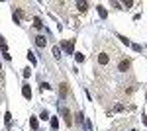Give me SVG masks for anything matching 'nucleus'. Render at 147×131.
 I'll return each instance as SVG.
<instances>
[{
  "label": "nucleus",
  "instance_id": "14",
  "mask_svg": "<svg viewBox=\"0 0 147 131\" xmlns=\"http://www.w3.org/2000/svg\"><path fill=\"white\" fill-rule=\"evenodd\" d=\"M61 94H63V96L67 94V84H61Z\"/></svg>",
  "mask_w": 147,
  "mask_h": 131
},
{
  "label": "nucleus",
  "instance_id": "7",
  "mask_svg": "<svg viewBox=\"0 0 147 131\" xmlns=\"http://www.w3.org/2000/svg\"><path fill=\"white\" fill-rule=\"evenodd\" d=\"M76 8H79L80 12H85V10L88 8V4H86V2H82V0H80V2H76Z\"/></svg>",
  "mask_w": 147,
  "mask_h": 131
},
{
  "label": "nucleus",
  "instance_id": "6",
  "mask_svg": "<svg viewBox=\"0 0 147 131\" xmlns=\"http://www.w3.org/2000/svg\"><path fill=\"white\" fill-rule=\"evenodd\" d=\"M63 118H65V121L71 125V114H69V110H67V108H63Z\"/></svg>",
  "mask_w": 147,
  "mask_h": 131
},
{
  "label": "nucleus",
  "instance_id": "2",
  "mask_svg": "<svg viewBox=\"0 0 147 131\" xmlns=\"http://www.w3.org/2000/svg\"><path fill=\"white\" fill-rule=\"evenodd\" d=\"M129 65H131V63H129L128 59H122V61H120V65H118V70H124V72H125V70L129 69Z\"/></svg>",
  "mask_w": 147,
  "mask_h": 131
},
{
  "label": "nucleus",
  "instance_id": "1",
  "mask_svg": "<svg viewBox=\"0 0 147 131\" xmlns=\"http://www.w3.org/2000/svg\"><path fill=\"white\" fill-rule=\"evenodd\" d=\"M108 63H110V55H108V53H100V55H98V65L104 67V65H108Z\"/></svg>",
  "mask_w": 147,
  "mask_h": 131
},
{
  "label": "nucleus",
  "instance_id": "17",
  "mask_svg": "<svg viewBox=\"0 0 147 131\" xmlns=\"http://www.w3.org/2000/svg\"><path fill=\"white\" fill-rule=\"evenodd\" d=\"M41 119H45V121L49 119V114H47V112H43V114H41Z\"/></svg>",
  "mask_w": 147,
  "mask_h": 131
},
{
  "label": "nucleus",
  "instance_id": "15",
  "mask_svg": "<svg viewBox=\"0 0 147 131\" xmlns=\"http://www.w3.org/2000/svg\"><path fill=\"white\" fill-rule=\"evenodd\" d=\"M27 59H30V61H31V65H36V57H33L31 53H30V55H27Z\"/></svg>",
  "mask_w": 147,
  "mask_h": 131
},
{
  "label": "nucleus",
  "instance_id": "3",
  "mask_svg": "<svg viewBox=\"0 0 147 131\" xmlns=\"http://www.w3.org/2000/svg\"><path fill=\"white\" fill-rule=\"evenodd\" d=\"M63 47H65V51H67L69 55H73V51H75V43H73V41H67Z\"/></svg>",
  "mask_w": 147,
  "mask_h": 131
},
{
  "label": "nucleus",
  "instance_id": "13",
  "mask_svg": "<svg viewBox=\"0 0 147 131\" xmlns=\"http://www.w3.org/2000/svg\"><path fill=\"white\" fill-rule=\"evenodd\" d=\"M30 125L36 129V127H37V119H36V118H31V119H30Z\"/></svg>",
  "mask_w": 147,
  "mask_h": 131
},
{
  "label": "nucleus",
  "instance_id": "16",
  "mask_svg": "<svg viewBox=\"0 0 147 131\" xmlns=\"http://www.w3.org/2000/svg\"><path fill=\"white\" fill-rule=\"evenodd\" d=\"M4 119H6V123H10V119H12V115L8 114V112H6V115H4Z\"/></svg>",
  "mask_w": 147,
  "mask_h": 131
},
{
  "label": "nucleus",
  "instance_id": "12",
  "mask_svg": "<svg viewBox=\"0 0 147 131\" xmlns=\"http://www.w3.org/2000/svg\"><path fill=\"white\" fill-rule=\"evenodd\" d=\"M33 26H36L37 30L41 27V20H39V18H33Z\"/></svg>",
  "mask_w": 147,
  "mask_h": 131
},
{
  "label": "nucleus",
  "instance_id": "11",
  "mask_svg": "<svg viewBox=\"0 0 147 131\" xmlns=\"http://www.w3.org/2000/svg\"><path fill=\"white\" fill-rule=\"evenodd\" d=\"M53 57H55V59L61 57V49H59V47H53Z\"/></svg>",
  "mask_w": 147,
  "mask_h": 131
},
{
  "label": "nucleus",
  "instance_id": "10",
  "mask_svg": "<svg viewBox=\"0 0 147 131\" xmlns=\"http://www.w3.org/2000/svg\"><path fill=\"white\" fill-rule=\"evenodd\" d=\"M75 59H76V63H82L85 61V55L82 53H75Z\"/></svg>",
  "mask_w": 147,
  "mask_h": 131
},
{
  "label": "nucleus",
  "instance_id": "5",
  "mask_svg": "<svg viewBox=\"0 0 147 131\" xmlns=\"http://www.w3.org/2000/svg\"><path fill=\"white\" fill-rule=\"evenodd\" d=\"M36 45H37V47H45V37H43V35H37V37H36Z\"/></svg>",
  "mask_w": 147,
  "mask_h": 131
},
{
  "label": "nucleus",
  "instance_id": "9",
  "mask_svg": "<svg viewBox=\"0 0 147 131\" xmlns=\"http://www.w3.org/2000/svg\"><path fill=\"white\" fill-rule=\"evenodd\" d=\"M57 127H59V121H57V118H51V129H57Z\"/></svg>",
  "mask_w": 147,
  "mask_h": 131
},
{
  "label": "nucleus",
  "instance_id": "4",
  "mask_svg": "<svg viewBox=\"0 0 147 131\" xmlns=\"http://www.w3.org/2000/svg\"><path fill=\"white\" fill-rule=\"evenodd\" d=\"M22 94H24V98H27V100H30V98H31V88L27 86V84H26V86L22 88Z\"/></svg>",
  "mask_w": 147,
  "mask_h": 131
},
{
  "label": "nucleus",
  "instance_id": "8",
  "mask_svg": "<svg viewBox=\"0 0 147 131\" xmlns=\"http://www.w3.org/2000/svg\"><path fill=\"white\" fill-rule=\"evenodd\" d=\"M98 8V14H100V18H106L108 16V12H106V8H104V6H96Z\"/></svg>",
  "mask_w": 147,
  "mask_h": 131
}]
</instances>
